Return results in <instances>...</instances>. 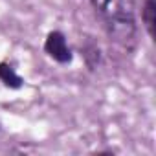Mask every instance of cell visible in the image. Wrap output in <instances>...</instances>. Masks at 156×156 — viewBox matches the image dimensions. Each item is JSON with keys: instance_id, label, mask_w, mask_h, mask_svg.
I'll use <instances>...</instances> for the list:
<instances>
[{"instance_id": "cell-2", "label": "cell", "mask_w": 156, "mask_h": 156, "mask_svg": "<svg viewBox=\"0 0 156 156\" xmlns=\"http://www.w3.org/2000/svg\"><path fill=\"white\" fill-rule=\"evenodd\" d=\"M44 53L59 64H72L73 50L70 48L66 35L59 30H53L44 39Z\"/></svg>"}, {"instance_id": "cell-6", "label": "cell", "mask_w": 156, "mask_h": 156, "mask_svg": "<svg viewBox=\"0 0 156 156\" xmlns=\"http://www.w3.org/2000/svg\"><path fill=\"white\" fill-rule=\"evenodd\" d=\"M0 132H2V121H0Z\"/></svg>"}, {"instance_id": "cell-5", "label": "cell", "mask_w": 156, "mask_h": 156, "mask_svg": "<svg viewBox=\"0 0 156 156\" xmlns=\"http://www.w3.org/2000/svg\"><path fill=\"white\" fill-rule=\"evenodd\" d=\"M83 55H85L87 64H88L92 70L101 62V51H99V46H96L94 42H88V44L83 48Z\"/></svg>"}, {"instance_id": "cell-3", "label": "cell", "mask_w": 156, "mask_h": 156, "mask_svg": "<svg viewBox=\"0 0 156 156\" xmlns=\"http://www.w3.org/2000/svg\"><path fill=\"white\" fill-rule=\"evenodd\" d=\"M0 83L11 90H20L24 87V77L17 73V70L8 64V62H0Z\"/></svg>"}, {"instance_id": "cell-1", "label": "cell", "mask_w": 156, "mask_h": 156, "mask_svg": "<svg viewBox=\"0 0 156 156\" xmlns=\"http://www.w3.org/2000/svg\"><path fill=\"white\" fill-rule=\"evenodd\" d=\"M107 35L129 48L136 39V0H90Z\"/></svg>"}, {"instance_id": "cell-4", "label": "cell", "mask_w": 156, "mask_h": 156, "mask_svg": "<svg viewBox=\"0 0 156 156\" xmlns=\"http://www.w3.org/2000/svg\"><path fill=\"white\" fill-rule=\"evenodd\" d=\"M141 22L145 31L151 39H154V26H156V0H145L141 8Z\"/></svg>"}]
</instances>
